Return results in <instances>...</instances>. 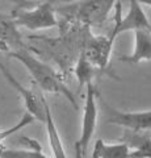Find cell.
<instances>
[{
  "mask_svg": "<svg viewBox=\"0 0 151 158\" xmlns=\"http://www.w3.org/2000/svg\"><path fill=\"white\" fill-rule=\"evenodd\" d=\"M9 57L17 59L21 65L25 66L28 73L30 74L36 87L40 88L42 92L62 95L69 102H71L72 106L76 107L75 98L72 95V92L69 90V87L65 85L61 74L58 73L55 69H53L49 63H46L45 61H42V59L36 57L34 54L26 48V45L17 49L16 52L11 53Z\"/></svg>",
  "mask_w": 151,
  "mask_h": 158,
  "instance_id": "cell-1",
  "label": "cell"
},
{
  "mask_svg": "<svg viewBox=\"0 0 151 158\" xmlns=\"http://www.w3.org/2000/svg\"><path fill=\"white\" fill-rule=\"evenodd\" d=\"M116 0H79L67 7L59 8L57 13H61L65 24H81L84 27H99L101 25Z\"/></svg>",
  "mask_w": 151,
  "mask_h": 158,
  "instance_id": "cell-2",
  "label": "cell"
},
{
  "mask_svg": "<svg viewBox=\"0 0 151 158\" xmlns=\"http://www.w3.org/2000/svg\"><path fill=\"white\" fill-rule=\"evenodd\" d=\"M57 0H46L33 8H20L16 9L11 16L14 24L28 31L37 32L59 27V19L55 9Z\"/></svg>",
  "mask_w": 151,
  "mask_h": 158,
  "instance_id": "cell-3",
  "label": "cell"
},
{
  "mask_svg": "<svg viewBox=\"0 0 151 158\" xmlns=\"http://www.w3.org/2000/svg\"><path fill=\"white\" fill-rule=\"evenodd\" d=\"M0 71H2L3 77L7 79V82L13 87V90H16L18 95L21 96L26 113L32 115L36 120L43 123L49 103L46 102V98L42 95V91L38 87L28 88L25 86H22L3 63H0Z\"/></svg>",
  "mask_w": 151,
  "mask_h": 158,
  "instance_id": "cell-4",
  "label": "cell"
},
{
  "mask_svg": "<svg viewBox=\"0 0 151 158\" xmlns=\"http://www.w3.org/2000/svg\"><path fill=\"white\" fill-rule=\"evenodd\" d=\"M116 23L113 29L109 34L112 40H114L122 33L126 32H134L137 29H150L151 23L147 17V15L143 11V7L138 0H129V8L128 12L122 17L121 15L120 2L116 3Z\"/></svg>",
  "mask_w": 151,
  "mask_h": 158,
  "instance_id": "cell-5",
  "label": "cell"
},
{
  "mask_svg": "<svg viewBox=\"0 0 151 158\" xmlns=\"http://www.w3.org/2000/svg\"><path fill=\"white\" fill-rule=\"evenodd\" d=\"M85 99L83 104V116H81V129L80 137L76 141L81 152L87 153L91 145L92 137L95 135L97 127V118H99V104H97V92L92 83L85 85Z\"/></svg>",
  "mask_w": 151,
  "mask_h": 158,
  "instance_id": "cell-6",
  "label": "cell"
},
{
  "mask_svg": "<svg viewBox=\"0 0 151 158\" xmlns=\"http://www.w3.org/2000/svg\"><path fill=\"white\" fill-rule=\"evenodd\" d=\"M106 117L109 124L121 127L134 133H151V110L138 112H124L114 110L108 104H104Z\"/></svg>",
  "mask_w": 151,
  "mask_h": 158,
  "instance_id": "cell-7",
  "label": "cell"
},
{
  "mask_svg": "<svg viewBox=\"0 0 151 158\" xmlns=\"http://www.w3.org/2000/svg\"><path fill=\"white\" fill-rule=\"evenodd\" d=\"M113 45L114 40H112L109 36H96L89 31L80 53L97 70H104L110 61Z\"/></svg>",
  "mask_w": 151,
  "mask_h": 158,
  "instance_id": "cell-8",
  "label": "cell"
},
{
  "mask_svg": "<svg viewBox=\"0 0 151 158\" xmlns=\"http://www.w3.org/2000/svg\"><path fill=\"white\" fill-rule=\"evenodd\" d=\"M17 28L12 16L0 13V52L7 56L25 46Z\"/></svg>",
  "mask_w": 151,
  "mask_h": 158,
  "instance_id": "cell-9",
  "label": "cell"
},
{
  "mask_svg": "<svg viewBox=\"0 0 151 158\" xmlns=\"http://www.w3.org/2000/svg\"><path fill=\"white\" fill-rule=\"evenodd\" d=\"M121 61L137 65L151 61V28L134 31V48L129 56L121 57Z\"/></svg>",
  "mask_w": 151,
  "mask_h": 158,
  "instance_id": "cell-10",
  "label": "cell"
},
{
  "mask_svg": "<svg viewBox=\"0 0 151 158\" xmlns=\"http://www.w3.org/2000/svg\"><path fill=\"white\" fill-rule=\"evenodd\" d=\"M130 153V146L125 141L106 142L99 138L92 148V158H131Z\"/></svg>",
  "mask_w": 151,
  "mask_h": 158,
  "instance_id": "cell-11",
  "label": "cell"
},
{
  "mask_svg": "<svg viewBox=\"0 0 151 158\" xmlns=\"http://www.w3.org/2000/svg\"><path fill=\"white\" fill-rule=\"evenodd\" d=\"M130 146L131 158H151V137L150 133L126 132L124 140Z\"/></svg>",
  "mask_w": 151,
  "mask_h": 158,
  "instance_id": "cell-12",
  "label": "cell"
},
{
  "mask_svg": "<svg viewBox=\"0 0 151 158\" xmlns=\"http://www.w3.org/2000/svg\"><path fill=\"white\" fill-rule=\"evenodd\" d=\"M43 124L46 127L49 145H50V149H51V153H53V156H54V158H67L65 146H63L61 135H59V132H58L54 117H53L50 106H47V108H46V115H45Z\"/></svg>",
  "mask_w": 151,
  "mask_h": 158,
  "instance_id": "cell-13",
  "label": "cell"
},
{
  "mask_svg": "<svg viewBox=\"0 0 151 158\" xmlns=\"http://www.w3.org/2000/svg\"><path fill=\"white\" fill-rule=\"evenodd\" d=\"M30 149H8L0 148V158H49L43 154L37 141H30Z\"/></svg>",
  "mask_w": 151,
  "mask_h": 158,
  "instance_id": "cell-14",
  "label": "cell"
},
{
  "mask_svg": "<svg viewBox=\"0 0 151 158\" xmlns=\"http://www.w3.org/2000/svg\"><path fill=\"white\" fill-rule=\"evenodd\" d=\"M97 69L91 65V63L84 58L81 53H79V57L76 59L75 67H74V73L79 81V85H88V83H92V79L96 77Z\"/></svg>",
  "mask_w": 151,
  "mask_h": 158,
  "instance_id": "cell-15",
  "label": "cell"
},
{
  "mask_svg": "<svg viewBox=\"0 0 151 158\" xmlns=\"http://www.w3.org/2000/svg\"><path fill=\"white\" fill-rule=\"evenodd\" d=\"M72 158H85V154L81 152V149L79 148V145L75 142V148H74V157Z\"/></svg>",
  "mask_w": 151,
  "mask_h": 158,
  "instance_id": "cell-16",
  "label": "cell"
},
{
  "mask_svg": "<svg viewBox=\"0 0 151 158\" xmlns=\"http://www.w3.org/2000/svg\"><path fill=\"white\" fill-rule=\"evenodd\" d=\"M141 4H143V6H147V7H151V0H138Z\"/></svg>",
  "mask_w": 151,
  "mask_h": 158,
  "instance_id": "cell-17",
  "label": "cell"
},
{
  "mask_svg": "<svg viewBox=\"0 0 151 158\" xmlns=\"http://www.w3.org/2000/svg\"><path fill=\"white\" fill-rule=\"evenodd\" d=\"M150 137H151V133H150Z\"/></svg>",
  "mask_w": 151,
  "mask_h": 158,
  "instance_id": "cell-18",
  "label": "cell"
}]
</instances>
